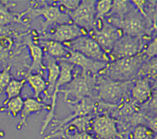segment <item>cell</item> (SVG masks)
Returning a JSON list of instances; mask_svg holds the SVG:
<instances>
[{
  "label": "cell",
  "mask_w": 157,
  "mask_h": 139,
  "mask_svg": "<svg viewBox=\"0 0 157 139\" xmlns=\"http://www.w3.org/2000/svg\"><path fill=\"white\" fill-rule=\"evenodd\" d=\"M96 75L78 72V69H74L72 80L64 85L63 88H59L58 93L64 94L66 104H74L85 98L94 97L96 96L93 94L96 91Z\"/></svg>",
  "instance_id": "obj_1"
},
{
  "label": "cell",
  "mask_w": 157,
  "mask_h": 139,
  "mask_svg": "<svg viewBox=\"0 0 157 139\" xmlns=\"http://www.w3.org/2000/svg\"><path fill=\"white\" fill-rule=\"evenodd\" d=\"M109 24L120 29L123 35L132 37H153L156 32V28L146 20L135 8L123 18L113 17L105 18Z\"/></svg>",
  "instance_id": "obj_2"
},
{
  "label": "cell",
  "mask_w": 157,
  "mask_h": 139,
  "mask_svg": "<svg viewBox=\"0 0 157 139\" xmlns=\"http://www.w3.org/2000/svg\"><path fill=\"white\" fill-rule=\"evenodd\" d=\"M145 59L141 52L134 56L116 59L108 62L98 75L106 76L115 81H132L137 78L138 71Z\"/></svg>",
  "instance_id": "obj_3"
},
{
  "label": "cell",
  "mask_w": 157,
  "mask_h": 139,
  "mask_svg": "<svg viewBox=\"0 0 157 139\" xmlns=\"http://www.w3.org/2000/svg\"><path fill=\"white\" fill-rule=\"evenodd\" d=\"M132 81H119L101 75H96V98L99 101L116 106L130 93Z\"/></svg>",
  "instance_id": "obj_4"
},
{
  "label": "cell",
  "mask_w": 157,
  "mask_h": 139,
  "mask_svg": "<svg viewBox=\"0 0 157 139\" xmlns=\"http://www.w3.org/2000/svg\"><path fill=\"white\" fill-rule=\"evenodd\" d=\"M40 3H36L37 6L28 8L23 12L24 16L28 15L30 18H36L39 16H42L44 21L40 20L42 29L41 34L46 31L47 28L56 25L63 24H71L69 15L60 10L59 7L51 4L47 3L45 1H40Z\"/></svg>",
  "instance_id": "obj_5"
},
{
  "label": "cell",
  "mask_w": 157,
  "mask_h": 139,
  "mask_svg": "<svg viewBox=\"0 0 157 139\" xmlns=\"http://www.w3.org/2000/svg\"><path fill=\"white\" fill-rule=\"evenodd\" d=\"M153 37H139L123 35L116 41L112 50L108 54L110 62L139 54Z\"/></svg>",
  "instance_id": "obj_6"
},
{
  "label": "cell",
  "mask_w": 157,
  "mask_h": 139,
  "mask_svg": "<svg viewBox=\"0 0 157 139\" xmlns=\"http://www.w3.org/2000/svg\"><path fill=\"white\" fill-rule=\"evenodd\" d=\"M63 45L68 49L78 52L92 59L106 63L110 62L108 55L88 35L80 36L73 40L64 42Z\"/></svg>",
  "instance_id": "obj_7"
},
{
  "label": "cell",
  "mask_w": 157,
  "mask_h": 139,
  "mask_svg": "<svg viewBox=\"0 0 157 139\" xmlns=\"http://www.w3.org/2000/svg\"><path fill=\"white\" fill-rule=\"evenodd\" d=\"M56 61L58 62L59 66V74L55 83L53 94L50 98L51 99L50 110L48 111V114L47 115L45 119L42 122V127L39 132L40 135H42L44 133L49 123L53 119L55 116V110L56 104L57 94L58 93V91L61 86L68 83L72 80V72L75 67L74 66L66 61L62 60H58Z\"/></svg>",
  "instance_id": "obj_8"
},
{
  "label": "cell",
  "mask_w": 157,
  "mask_h": 139,
  "mask_svg": "<svg viewBox=\"0 0 157 139\" xmlns=\"http://www.w3.org/2000/svg\"><path fill=\"white\" fill-rule=\"evenodd\" d=\"M96 0H82L73 11L68 13L72 23L88 32L96 24Z\"/></svg>",
  "instance_id": "obj_9"
},
{
  "label": "cell",
  "mask_w": 157,
  "mask_h": 139,
  "mask_svg": "<svg viewBox=\"0 0 157 139\" xmlns=\"http://www.w3.org/2000/svg\"><path fill=\"white\" fill-rule=\"evenodd\" d=\"M88 35L94 40L108 55L114 43L123 34L120 29L109 24L104 18L101 28L93 29L88 32Z\"/></svg>",
  "instance_id": "obj_10"
},
{
  "label": "cell",
  "mask_w": 157,
  "mask_h": 139,
  "mask_svg": "<svg viewBox=\"0 0 157 139\" xmlns=\"http://www.w3.org/2000/svg\"><path fill=\"white\" fill-rule=\"evenodd\" d=\"M86 35H88L87 31L74 23L63 24L51 27L48 32L41 34L37 39L52 40L63 43Z\"/></svg>",
  "instance_id": "obj_11"
},
{
  "label": "cell",
  "mask_w": 157,
  "mask_h": 139,
  "mask_svg": "<svg viewBox=\"0 0 157 139\" xmlns=\"http://www.w3.org/2000/svg\"><path fill=\"white\" fill-rule=\"evenodd\" d=\"M98 99L96 96L94 97H88L83 99L80 102L74 104L67 103L68 107L72 110V113L63 119L57 120L53 119L52 122L53 124H54V125L57 126L55 129H53L52 133L57 132L62 127L75 118L91 115L96 110L95 102Z\"/></svg>",
  "instance_id": "obj_12"
},
{
  "label": "cell",
  "mask_w": 157,
  "mask_h": 139,
  "mask_svg": "<svg viewBox=\"0 0 157 139\" xmlns=\"http://www.w3.org/2000/svg\"><path fill=\"white\" fill-rule=\"evenodd\" d=\"M69 56L66 58L56 59L66 61L75 67H78L82 73H91L93 75H98L99 72L105 67L106 62H101L89 58L78 52L72 51L67 48Z\"/></svg>",
  "instance_id": "obj_13"
},
{
  "label": "cell",
  "mask_w": 157,
  "mask_h": 139,
  "mask_svg": "<svg viewBox=\"0 0 157 139\" xmlns=\"http://www.w3.org/2000/svg\"><path fill=\"white\" fill-rule=\"evenodd\" d=\"M91 123L93 131L101 139L113 138L118 135L116 122L108 115H99Z\"/></svg>",
  "instance_id": "obj_14"
},
{
  "label": "cell",
  "mask_w": 157,
  "mask_h": 139,
  "mask_svg": "<svg viewBox=\"0 0 157 139\" xmlns=\"http://www.w3.org/2000/svg\"><path fill=\"white\" fill-rule=\"evenodd\" d=\"M156 88V85L145 78H136L132 80V85L130 93L134 102L144 104L150 99L153 89Z\"/></svg>",
  "instance_id": "obj_15"
},
{
  "label": "cell",
  "mask_w": 157,
  "mask_h": 139,
  "mask_svg": "<svg viewBox=\"0 0 157 139\" xmlns=\"http://www.w3.org/2000/svg\"><path fill=\"white\" fill-rule=\"evenodd\" d=\"M23 43L28 47L32 60L28 73H40L42 74V72L46 70V67L43 62L44 52L41 48L34 43L30 36L24 37Z\"/></svg>",
  "instance_id": "obj_16"
},
{
  "label": "cell",
  "mask_w": 157,
  "mask_h": 139,
  "mask_svg": "<svg viewBox=\"0 0 157 139\" xmlns=\"http://www.w3.org/2000/svg\"><path fill=\"white\" fill-rule=\"evenodd\" d=\"M50 106L42 102L33 97H27L24 99L23 107L20 113L21 120L17 126L18 130H21L24 126L27 125V119L28 117L33 114L40 112L44 110H50Z\"/></svg>",
  "instance_id": "obj_17"
},
{
  "label": "cell",
  "mask_w": 157,
  "mask_h": 139,
  "mask_svg": "<svg viewBox=\"0 0 157 139\" xmlns=\"http://www.w3.org/2000/svg\"><path fill=\"white\" fill-rule=\"evenodd\" d=\"M43 62L47 70V89L44 94L46 97L50 99L53 94L55 83L59 74V66L55 58L45 53H44Z\"/></svg>",
  "instance_id": "obj_18"
},
{
  "label": "cell",
  "mask_w": 157,
  "mask_h": 139,
  "mask_svg": "<svg viewBox=\"0 0 157 139\" xmlns=\"http://www.w3.org/2000/svg\"><path fill=\"white\" fill-rule=\"evenodd\" d=\"M37 45H39L44 53H45L55 59L66 58L69 56V52L67 48L63 43L52 40H43L37 39V40H33Z\"/></svg>",
  "instance_id": "obj_19"
},
{
  "label": "cell",
  "mask_w": 157,
  "mask_h": 139,
  "mask_svg": "<svg viewBox=\"0 0 157 139\" xmlns=\"http://www.w3.org/2000/svg\"><path fill=\"white\" fill-rule=\"evenodd\" d=\"M0 1V27H5L12 23L25 24L21 20L23 17L22 12L14 13L9 10V7L15 6V3H4Z\"/></svg>",
  "instance_id": "obj_20"
},
{
  "label": "cell",
  "mask_w": 157,
  "mask_h": 139,
  "mask_svg": "<svg viewBox=\"0 0 157 139\" xmlns=\"http://www.w3.org/2000/svg\"><path fill=\"white\" fill-rule=\"evenodd\" d=\"M26 81L33 91V97L39 100L41 93L47 89L46 81L40 73H28L25 75Z\"/></svg>",
  "instance_id": "obj_21"
},
{
  "label": "cell",
  "mask_w": 157,
  "mask_h": 139,
  "mask_svg": "<svg viewBox=\"0 0 157 139\" xmlns=\"http://www.w3.org/2000/svg\"><path fill=\"white\" fill-rule=\"evenodd\" d=\"M156 56L144 60L137 73V78H145L150 82L156 81Z\"/></svg>",
  "instance_id": "obj_22"
},
{
  "label": "cell",
  "mask_w": 157,
  "mask_h": 139,
  "mask_svg": "<svg viewBox=\"0 0 157 139\" xmlns=\"http://www.w3.org/2000/svg\"><path fill=\"white\" fill-rule=\"evenodd\" d=\"M135 9L131 1L113 0L110 12L105 17H113L118 19L123 18L126 14Z\"/></svg>",
  "instance_id": "obj_23"
},
{
  "label": "cell",
  "mask_w": 157,
  "mask_h": 139,
  "mask_svg": "<svg viewBox=\"0 0 157 139\" xmlns=\"http://www.w3.org/2000/svg\"><path fill=\"white\" fill-rule=\"evenodd\" d=\"M23 103L24 99L21 96L12 98L0 107V112H6L9 116L16 118L22 110Z\"/></svg>",
  "instance_id": "obj_24"
},
{
  "label": "cell",
  "mask_w": 157,
  "mask_h": 139,
  "mask_svg": "<svg viewBox=\"0 0 157 139\" xmlns=\"http://www.w3.org/2000/svg\"><path fill=\"white\" fill-rule=\"evenodd\" d=\"M26 83L25 78L17 80L12 78L4 90V93L6 94V98L3 101L2 105H4L10 99L20 96L23 88Z\"/></svg>",
  "instance_id": "obj_25"
},
{
  "label": "cell",
  "mask_w": 157,
  "mask_h": 139,
  "mask_svg": "<svg viewBox=\"0 0 157 139\" xmlns=\"http://www.w3.org/2000/svg\"><path fill=\"white\" fill-rule=\"evenodd\" d=\"M112 7V0L96 1L95 4L96 21H101L110 12Z\"/></svg>",
  "instance_id": "obj_26"
},
{
  "label": "cell",
  "mask_w": 157,
  "mask_h": 139,
  "mask_svg": "<svg viewBox=\"0 0 157 139\" xmlns=\"http://www.w3.org/2000/svg\"><path fill=\"white\" fill-rule=\"evenodd\" d=\"M132 139H156V133L145 126L138 125L132 132Z\"/></svg>",
  "instance_id": "obj_27"
},
{
  "label": "cell",
  "mask_w": 157,
  "mask_h": 139,
  "mask_svg": "<svg viewBox=\"0 0 157 139\" xmlns=\"http://www.w3.org/2000/svg\"><path fill=\"white\" fill-rule=\"evenodd\" d=\"M13 39L9 35L2 34L0 35V60L8 56L9 53L13 46Z\"/></svg>",
  "instance_id": "obj_28"
},
{
  "label": "cell",
  "mask_w": 157,
  "mask_h": 139,
  "mask_svg": "<svg viewBox=\"0 0 157 139\" xmlns=\"http://www.w3.org/2000/svg\"><path fill=\"white\" fill-rule=\"evenodd\" d=\"M80 0H61V1H52L53 3H49L59 7L61 11L68 13L75 10L80 3Z\"/></svg>",
  "instance_id": "obj_29"
},
{
  "label": "cell",
  "mask_w": 157,
  "mask_h": 139,
  "mask_svg": "<svg viewBox=\"0 0 157 139\" xmlns=\"http://www.w3.org/2000/svg\"><path fill=\"white\" fill-rule=\"evenodd\" d=\"M145 59H150L156 56V34L145 45L141 51Z\"/></svg>",
  "instance_id": "obj_30"
},
{
  "label": "cell",
  "mask_w": 157,
  "mask_h": 139,
  "mask_svg": "<svg viewBox=\"0 0 157 139\" xmlns=\"http://www.w3.org/2000/svg\"><path fill=\"white\" fill-rule=\"evenodd\" d=\"M10 69L11 67L7 66L0 71V94L4 91L6 86L12 78L10 73Z\"/></svg>",
  "instance_id": "obj_31"
},
{
  "label": "cell",
  "mask_w": 157,
  "mask_h": 139,
  "mask_svg": "<svg viewBox=\"0 0 157 139\" xmlns=\"http://www.w3.org/2000/svg\"><path fill=\"white\" fill-rule=\"evenodd\" d=\"M66 139H96L91 135L85 132H78L76 129H75V132L74 134L68 133L66 132Z\"/></svg>",
  "instance_id": "obj_32"
},
{
  "label": "cell",
  "mask_w": 157,
  "mask_h": 139,
  "mask_svg": "<svg viewBox=\"0 0 157 139\" xmlns=\"http://www.w3.org/2000/svg\"><path fill=\"white\" fill-rule=\"evenodd\" d=\"M148 128L150 129L153 132L156 133V117L155 116L154 117L147 118Z\"/></svg>",
  "instance_id": "obj_33"
},
{
  "label": "cell",
  "mask_w": 157,
  "mask_h": 139,
  "mask_svg": "<svg viewBox=\"0 0 157 139\" xmlns=\"http://www.w3.org/2000/svg\"><path fill=\"white\" fill-rule=\"evenodd\" d=\"M4 135H5V133L4 132V131L0 130V137L2 138L4 137Z\"/></svg>",
  "instance_id": "obj_34"
}]
</instances>
